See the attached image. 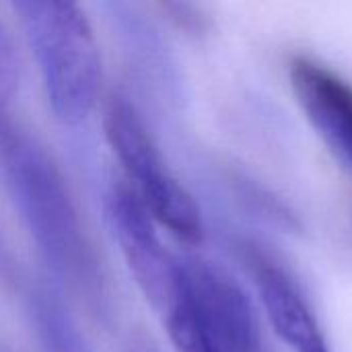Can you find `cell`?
<instances>
[{
	"mask_svg": "<svg viewBox=\"0 0 352 352\" xmlns=\"http://www.w3.org/2000/svg\"><path fill=\"white\" fill-rule=\"evenodd\" d=\"M47 103L64 124L91 116L101 93V50L87 12L66 0L16 2Z\"/></svg>",
	"mask_w": 352,
	"mask_h": 352,
	"instance_id": "obj_1",
	"label": "cell"
},
{
	"mask_svg": "<svg viewBox=\"0 0 352 352\" xmlns=\"http://www.w3.org/2000/svg\"><path fill=\"white\" fill-rule=\"evenodd\" d=\"M0 161L23 217L45 256L62 270L85 262L80 223L58 169L29 136L0 124Z\"/></svg>",
	"mask_w": 352,
	"mask_h": 352,
	"instance_id": "obj_2",
	"label": "cell"
},
{
	"mask_svg": "<svg viewBox=\"0 0 352 352\" xmlns=\"http://www.w3.org/2000/svg\"><path fill=\"white\" fill-rule=\"evenodd\" d=\"M103 126L105 138L130 182L128 188L153 221L186 243H200L204 235L200 208L167 167L134 105L124 99H113L105 111Z\"/></svg>",
	"mask_w": 352,
	"mask_h": 352,
	"instance_id": "obj_3",
	"label": "cell"
},
{
	"mask_svg": "<svg viewBox=\"0 0 352 352\" xmlns=\"http://www.w3.org/2000/svg\"><path fill=\"white\" fill-rule=\"evenodd\" d=\"M113 239L146 299L167 314L182 289V262L163 248L157 223L128 186H116L105 202Z\"/></svg>",
	"mask_w": 352,
	"mask_h": 352,
	"instance_id": "obj_4",
	"label": "cell"
},
{
	"mask_svg": "<svg viewBox=\"0 0 352 352\" xmlns=\"http://www.w3.org/2000/svg\"><path fill=\"white\" fill-rule=\"evenodd\" d=\"M289 76L305 118L330 153L352 173V87L305 56L293 58Z\"/></svg>",
	"mask_w": 352,
	"mask_h": 352,
	"instance_id": "obj_5",
	"label": "cell"
},
{
	"mask_svg": "<svg viewBox=\"0 0 352 352\" xmlns=\"http://www.w3.org/2000/svg\"><path fill=\"white\" fill-rule=\"evenodd\" d=\"M250 266L276 336L293 352H330L324 332L291 276L274 262L252 254Z\"/></svg>",
	"mask_w": 352,
	"mask_h": 352,
	"instance_id": "obj_6",
	"label": "cell"
},
{
	"mask_svg": "<svg viewBox=\"0 0 352 352\" xmlns=\"http://www.w3.org/2000/svg\"><path fill=\"white\" fill-rule=\"evenodd\" d=\"M167 332L177 352H223L214 336L210 334L208 326L204 324L200 311L196 309L194 301L190 299L184 276H182V289L173 305L165 314Z\"/></svg>",
	"mask_w": 352,
	"mask_h": 352,
	"instance_id": "obj_7",
	"label": "cell"
},
{
	"mask_svg": "<svg viewBox=\"0 0 352 352\" xmlns=\"http://www.w3.org/2000/svg\"><path fill=\"white\" fill-rule=\"evenodd\" d=\"M19 85V58L14 43L0 23V99L10 97Z\"/></svg>",
	"mask_w": 352,
	"mask_h": 352,
	"instance_id": "obj_8",
	"label": "cell"
}]
</instances>
